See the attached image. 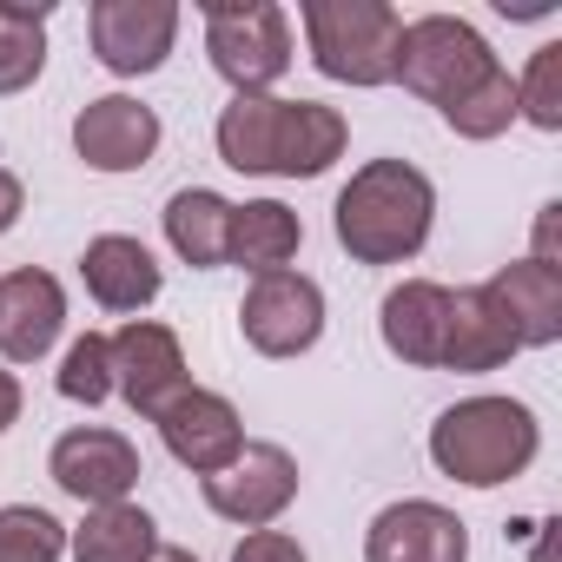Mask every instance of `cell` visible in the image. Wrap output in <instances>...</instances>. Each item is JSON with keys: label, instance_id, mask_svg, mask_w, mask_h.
Instances as JSON below:
<instances>
[{"label": "cell", "instance_id": "obj_1", "mask_svg": "<svg viewBox=\"0 0 562 562\" xmlns=\"http://www.w3.org/2000/svg\"><path fill=\"white\" fill-rule=\"evenodd\" d=\"M218 159L232 172H258V179H318L345 159L351 126L338 106L325 100H271V93H245L218 113L212 126Z\"/></svg>", "mask_w": 562, "mask_h": 562}, {"label": "cell", "instance_id": "obj_2", "mask_svg": "<svg viewBox=\"0 0 562 562\" xmlns=\"http://www.w3.org/2000/svg\"><path fill=\"white\" fill-rule=\"evenodd\" d=\"M437 218V186L411 159H371L331 205V232L358 265H404L424 251Z\"/></svg>", "mask_w": 562, "mask_h": 562}, {"label": "cell", "instance_id": "obj_3", "mask_svg": "<svg viewBox=\"0 0 562 562\" xmlns=\"http://www.w3.org/2000/svg\"><path fill=\"white\" fill-rule=\"evenodd\" d=\"M542 450L536 411L516 397H463L430 424V463L463 490H496L522 476Z\"/></svg>", "mask_w": 562, "mask_h": 562}, {"label": "cell", "instance_id": "obj_4", "mask_svg": "<svg viewBox=\"0 0 562 562\" xmlns=\"http://www.w3.org/2000/svg\"><path fill=\"white\" fill-rule=\"evenodd\" d=\"M312 67L338 87H391L397 80V41L404 14L384 0H305L299 8Z\"/></svg>", "mask_w": 562, "mask_h": 562}, {"label": "cell", "instance_id": "obj_5", "mask_svg": "<svg viewBox=\"0 0 562 562\" xmlns=\"http://www.w3.org/2000/svg\"><path fill=\"white\" fill-rule=\"evenodd\" d=\"M205 54L212 74L232 87V100L245 93H271L292 74V21L271 0H205Z\"/></svg>", "mask_w": 562, "mask_h": 562}, {"label": "cell", "instance_id": "obj_6", "mask_svg": "<svg viewBox=\"0 0 562 562\" xmlns=\"http://www.w3.org/2000/svg\"><path fill=\"white\" fill-rule=\"evenodd\" d=\"M496 74V54L490 41L457 21V14H424V21H404V41H397V80L430 100L437 113H450L457 100H470L483 80Z\"/></svg>", "mask_w": 562, "mask_h": 562}, {"label": "cell", "instance_id": "obj_7", "mask_svg": "<svg viewBox=\"0 0 562 562\" xmlns=\"http://www.w3.org/2000/svg\"><path fill=\"white\" fill-rule=\"evenodd\" d=\"M238 331L258 358H305L325 338V292L305 271H265L238 305Z\"/></svg>", "mask_w": 562, "mask_h": 562}, {"label": "cell", "instance_id": "obj_8", "mask_svg": "<svg viewBox=\"0 0 562 562\" xmlns=\"http://www.w3.org/2000/svg\"><path fill=\"white\" fill-rule=\"evenodd\" d=\"M212 516L238 522V529H271L299 496V457L285 443H245L218 476H199Z\"/></svg>", "mask_w": 562, "mask_h": 562}, {"label": "cell", "instance_id": "obj_9", "mask_svg": "<svg viewBox=\"0 0 562 562\" xmlns=\"http://www.w3.org/2000/svg\"><path fill=\"white\" fill-rule=\"evenodd\" d=\"M87 34H93V54L106 74H159L172 41H179V8L172 0H93L87 14Z\"/></svg>", "mask_w": 562, "mask_h": 562}, {"label": "cell", "instance_id": "obj_10", "mask_svg": "<svg viewBox=\"0 0 562 562\" xmlns=\"http://www.w3.org/2000/svg\"><path fill=\"white\" fill-rule=\"evenodd\" d=\"M47 470H54V483H60L74 503H87V509L126 503V496L139 490V450H133L120 430H100V424L67 430V437L54 443Z\"/></svg>", "mask_w": 562, "mask_h": 562}, {"label": "cell", "instance_id": "obj_11", "mask_svg": "<svg viewBox=\"0 0 562 562\" xmlns=\"http://www.w3.org/2000/svg\"><path fill=\"white\" fill-rule=\"evenodd\" d=\"M364 562H470V529L430 496L384 503L364 529Z\"/></svg>", "mask_w": 562, "mask_h": 562}, {"label": "cell", "instance_id": "obj_12", "mask_svg": "<svg viewBox=\"0 0 562 562\" xmlns=\"http://www.w3.org/2000/svg\"><path fill=\"white\" fill-rule=\"evenodd\" d=\"M106 351H113V391H120L139 417H159V411L192 384L179 338H172L166 325H153V318L120 325V331L106 338Z\"/></svg>", "mask_w": 562, "mask_h": 562}, {"label": "cell", "instance_id": "obj_13", "mask_svg": "<svg viewBox=\"0 0 562 562\" xmlns=\"http://www.w3.org/2000/svg\"><path fill=\"white\" fill-rule=\"evenodd\" d=\"M153 424H159V437H166L172 463H186L192 476H218V470L245 450V424H238L232 397L199 391V384H186V391L153 417Z\"/></svg>", "mask_w": 562, "mask_h": 562}, {"label": "cell", "instance_id": "obj_14", "mask_svg": "<svg viewBox=\"0 0 562 562\" xmlns=\"http://www.w3.org/2000/svg\"><path fill=\"white\" fill-rule=\"evenodd\" d=\"M74 153H80L93 172H139V166L159 153V113L139 106L133 93L87 100V106L74 113Z\"/></svg>", "mask_w": 562, "mask_h": 562}, {"label": "cell", "instance_id": "obj_15", "mask_svg": "<svg viewBox=\"0 0 562 562\" xmlns=\"http://www.w3.org/2000/svg\"><path fill=\"white\" fill-rule=\"evenodd\" d=\"M67 325V292L54 271H8L0 278V358L8 364H41Z\"/></svg>", "mask_w": 562, "mask_h": 562}, {"label": "cell", "instance_id": "obj_16", "mask_svg": "<svg viewBox=\"0 0 562 562\" xmlns=\"http://www.w3.org/2000/svg\"><path fill=\"white\" fill-rule=\"evenodd\" d=\"M443 325H450V285H437V278H404V285H391L384 305H378L384 351L417 364V371L443 364Z\"/></svg>", "mask_w": 562, "mask_h": 562}, {"label": "cell", "instance_id": "obj_17", "mask_svg": "<svg viewBox=\"0 0 562 562\" xmlns=\"http://www.w3.org/2000/svg\"><path fill=\"white\" fill-rule=\"evenodd\" d=\"M80 278H87V292H93L100 312H146L159 299V285H166L159 258L139 238H126V232H100L80 251Z\"/></svg>", "mask_w": 562, "mask_h": 562}, {"label": "cell", "instance_id": "obj_18", "mask_svg": "<svg viewBox=\"0 0 562 562\" xmlns=\"http://www.w3.org/2000/svg\"><path fill=\"white\" fill-rule=\"evenodd\" d=\"M483 292L496 299V312H503V325L516 331L522 351H542V345L562 338V271H549L536 258H516V265H503L490 278Z\"/></svg>", "mask_w": 562, "mask_h": 562}, {"label": "cell", "instance_id": "obj_19", "mask_svg": "<svg viewBox=\"0 0 562 562\" xmlns=\"http://www.w3.org/2000/svg\"><path fill=\"white\" fill-rule=\"evenodd\" d=\"M516 331L503 325L496 299L483 285L470 292H450V325H443V364L437 371H463V378H483V371H503L516 358Z\"/></svg>", "mask_w": 562, "mask_h": 562}, {"label": "cell", "instance_id": "obj_20", "mask_svg": "<svg viewBox=\"0 0 562 562\" xmlns=\"http://www.w3.org/2000/svg\"><path fill=\"white\" fill-rule=\"evenodd\" d=\"M305 245V225L292 205H278V199H245L232 205V232H225V265H245L251 278L265 271H292Z\"/></svg>", "mask_w": 562, "mask_h": 562}, {"label": "cell", "instance_id": "obj_21", "mask_svg": "<svg viewBox=\"0 0 562 562\" xmlns=\"http://www.w3.org/2000/svg\"><path fill=\"white\" fill-rule=\"evenodd\" d=\"M225 232H232V199H218L205 186H179L166 199V245L192 271H218L225 265Z\"/></svg>", "mask_w": 562, "mask_h": 562}, {"label": "cell", "instance_id": "obj_22", "mask_svg": "<svg viewBox=\"0 0 562 562\" xmlns=\"http://www.w3.org/2000/svg\"><path fill=\"white\" fill-rule=\"evenodd\" d=\"M74 562H153L159 555V522L139 503H106L87 509V522L67 536Z\"/></svg>", "mask_w": 562, "mask_h": 562}, {"label": "cell", "instance_id": "obj_23", "mask_svg": "<svg viewBox=\"0 0 562 562\" xmlns=\"http://www.w3.org/2000/svg\"><path fill=\"white\" fill-rule=\"evenodd\" d=\"M47 0H0V93H27L47 67Z\"/></svg>", "mask_w": 562, "mask_h": 562}, {"label": "cell", "instance_id": "obj_24", "mask_svg": "<svg viewBox=\"0 0 562 562\" xmlns=\"http://www.w3.org/2000/svg\"><path fill=\"white\" fill-rule=\"evenodd\" d=\"M67 555V522L47 516L41 503H8L0 509V562H60Z\"/></svg>", "mask_w": 562, "mask_h": 562}, {"label": "cell", "instance_id": "obj_25", "mask_svg": "<svg viewBox=\"0 0 562 562\" xmlns=\"http://www.w3.org/2000/svg\"><path fill=\"white\" fill-rule=\"evenodd\" d=\"M516 120H529L536 133H562V41L536 47L529 74L516 80Z\"/></svg>", "mask_w": 562, "mask_h": 562}, {"label": "cell", "instance_id": "obj_26", "mask_svg": "<svg viewBox=\"0 0 562 562\" xmlns=\"http://www.w3.org/2000/svg\"><path fill=\"white\" fill-rule=\"evenodd\" d=\"M509 120H516V80L496 67L470 100H457L450 113H443V126L457 133V139H496V133H509Z\"/></svg>", "mask_w": 562, "mask_h": 562}, {"label": "cell", "instance_id": "obj_27", "mask_svg": "<svg viewBox=\"0 0 562 562\" xmlns=\"http://www.w3.org/2000/svg\"><path fill=\"white\" fill-rule=\"evenodd\" d=\"M54 384H60L67 404H87V411L106 404V397H113V351H106V338H100V331L74 338L67 358H60V378H54Z\"/></svg>", "mask_w": 562, "mask_h": 562}, {"label": "cell", "instance_id": "obj_28", "mask_svg": "<svg viewBox=\"0 0 562 562\" xmlns=\"http://www.w3.org/2000/svg\"><path fill=\"white\" fill-rule=\"evenodd\" d=\"M232 562H305V549H299V536H285V529H251V536L232 549Z\"/></svg>", "mask_w": 562, "mask_h": 562}, {"label": "cell", "instance_id": "obj_29", "mask_svg": "<svg viewBox=\"0 0 562 562\" xmlns=\"http://www.w3.org/2000/svg\"><path fill=\"white\" fill-rule=\"evenodd\" d=\"M555 218H562V205L549 199V205H542V218H536V251H529V258H536V265H549V271H562V258H555Z\"/></svg>", "mask_w": 562, "mask_h": 562}, {"label": "cell", "instance_id": "obj_30", "mask_svg": "<svg viewBox=\"0 0 562 562\" xmlns=\"http://www.w3.org/2000/svg\"><path fill=\"white\" fill-rule=\"evenodd\" d=\"M21 212H27V192H21V179H14L8 166H0V232H14Z\"/></svg>", "mask_w": 562, "mask_h": 562}, {"label": "cell", "instance_id": "obj_31", "mask_svg": "<svg viewBox=\"0 0 562 562\" xmlns=\"http://www.w3.org/2000/svg\"><path fill=\"white\" fill-rule=\"evenodd\" d=\"M21 424V378L0 364V430H14Z\"/></svg>", "mask_w": 562, "mask_h": 562}, {"label": "cell", "instance_id": "obj_32", "mask_svg": "<svg viewBox=\"0 0 562 562\" xmlns=\"http://www.w3.org/2000/svg\"><path fill=\"white\" fill-rule=\"evenodd\" d=\"M153 562H199V555H192V549H166V542H159V555H153Z\"/></svg>", "mask_w": 562, "mask_h": 562}]
</instances>
